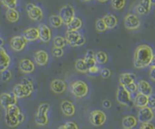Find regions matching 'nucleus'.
I'll list each match as a JSON object with an SVG mask.
<instances>
[{"label": "nucleus", "mask_w": 155, "mask_h": 129, "mask_svg": "<svg viewBox=\"0 0 155 129\" xmlns=\"http://www.w3.org/2000/svg\"><path fill=\"white\" fill-rule=\"evenodd\" d=\"M49 104L48 103H42L39 105L38 109V112L35 116V121L39 126H46L48 123V117L47 112L49 111Z\"/></svg>", "instance_id": "5"}, {"label": "nucleus", "mask_w": 155, "mask_h": 129, "mask_svg": "<svg viewBox=\"0 0 155 129\" xmlns=\"http://www.w3.org/2000/svg\"><path fill=\"white\" fill-rule=\"evenodd\" d=\"M110 74H111L110 70L109 69H107V68H104V69H103L101 70V76H102V78L104 79H109V78L110 77Z\"/></svg>", "instance_id": "42"}, {"label": "nucleus", "mask_w": 155, "mask_h": 129, "mask_svg": "<svg viewBox=\"0 0 155 129\" xmlns=\"http://www.w3.org/2000/svg\"><path fill=\"white\" fill-rule=\"evenodd\" d=\"M150 77L153 80H155V67L154 65L151 68V72H150Z\"/></svg>", "instance_id": "47"}, {"label": "nucleus", "mask_w": 155, "mask_h": 129, "mask_svg": "<svg viewBox=\"0 0 155 129\" xmlns=\"http://www.w3.org/2000/svg\"><path fill=\"white\" fill-rule=\"evenodd\" d=\"M27 44V41L22 36H15L10 40V47L14 51L20 52L22 51Z\"/></svg>", "instance_id": "14"}, {"label": "nucleus", "mask_w": 155, "mask_h": 129, "mask_svg": "<svg viewBox=\"0 0 155 129\" xmlns=\"http://www.w3.org/2000/svg\"><path fill=\"white\" fill-rule=\"evenodd\" d=\"M81 27H82V21L78 17H74L73 20L69 24H67L68 31H77Z\"/></svg>", "instance_id": "29"}, {"label": "nucleus", "mask_w": 155, "mask_h": 129, "mask_svg": "<svg viewBox=\"0 0 155 129\" xmlns=\"http://www.w3.org/2000/svg\"><path fill=\"white\" fill-rule=\"evenodd\" d=\"M17 104V98H16L14 94H9V93H3L0 95V105L2 106V108H4L5 110L7 109L8 107L12 106V105H15Z\"/></svg>", "instance_id": "12"}, {"label": "nucleus", "mask_w": 155, "mask_h": 129, "mask_svg": "<svg viewBox=\"0 0 155 129\" xmlns=\"http://www.w3.org/2000/svg\"><path fill=\"white\" fill-rule=\"evenodd\" d=\"M83 60H84L85 63H86L87 67L88 69L92 68L94 66H96V62H95V59H94V53L91 50L87 52V53L85 55V58Z\"/></svg>", "instance_id": "27"}, {"label": "nucleus", "mask_w": 155, "mask_h": 129, "mask_svg": "<svg viewBox=\"0 0 155 129\" xmlns=\"http://www.w3.org/2000/svg\"><path fill=\"white\" fill-rule=\"evenodd\" d=\"M95 29H96V31L98 32H104V31H105L107 30V27H106L103 18L97 20V21L95 23Z\"/></svg>", "instance_id": "36"}, {"label": "nucleus", "mask_w": 155, "mask_h": 129, "mask_svg": "<svg viewBox=\"0 0 155 129\" xmlns=\"http://www.w3.org/2000/svg\"><path fill=\"white\" fill-rule=\"evenodd\" d=\"M61 110L65 116L71 117L75 113V106L70 101H62L61 103Z\"/></svg>", "instance_id": "20"}, {"label": "nucleus", "mask_w": 155, "mask_h": 129, "mask_svg": "<svg viewBox=\"0 0 155 129\" xmlns=\"http://www.w3.org/2000/svg\"><path fill=\"white\" fill-rule=\"evenodd\" d=\"M123 87H124L125 89H126L129 94H134V93H136L137 90V85L135 82H132V83H130V84L125 85Z\"/></svg>", "instance_id": "38"}, {"label": "nucleus", "mask_w": 155, "mask_h": 129, "mask_svg": "<svg viewBox=\"0 0 155 129\" xmlns=\"http://www.w3.org/2000/svg\"><path fill=\"white\" fill-rule=\"evenodd\" d=\"M150 1L152 2V4H153V3H154V0H150Z\"/></svg>", "instance_id": "51"}, {"label": "nucleus", "mask_w": 155, "mask_h": 129, "mask_svg": "<svg viewBox=\"0 0 155 129\" xmlns=\"http://www.w3.org/2000/svg\"><path fill=\"white\" fill-rule=\"evenodd\" d=\"M23 120L24 115L16 104L5 109V123L9 127H16Z\"/></svg>", "instance_id": "2"}, {"label": "nucleus", "mask_w": 155, "mask_h": 129, "mask_svg": "<svg viewBox=\"0 0 155 129\" xmlns=\"http://www.w3.org/2000/svg\"><path fill=\"white\" fill-rule=\"evenodd\" d=\"M11 63L10 56L3 47H0V72L7 69Z\"/></svg>", "instance_id": "16"}, {"label": "nucleus", "mask_w": 155, "mask_h": 129, "mask_svg": "<svg viewBox=\"0 0 155 129\" xmlns=\"http://www.w3.org/2000/svg\"><path fill=\"white\" fill-rule=\"evenodd\" d=\"M148 104H150L149 108H154V95L148 96Z\"/></svg>", "instance_id": "44"}, {"label": "nucleus", "mask_w": 155, "mask_h": 129, "mask_svg": "<svg viewBox=\"0 0 155 129\" xmlns=\"http://www.w3.org/2000/svg\"><path fill=\"white\" fill-rule=\"evenodd\" d=\"M52 53H53V55H54V57H57V58L62 57V55H63V50H62V48L54 47V48H53V51H52Z\"/></svg>", "instance_id": "41"}, {"label": "nucleus", "mask_w": 155, "mask_h": 129, "mask_svg": "<svg viewBox=\"0 0 155 129\" xmlns=\"http://www.w3.org/2000/svg\"><path fill=\"white\" fill-rule=\"evenodd\" d=\"M124 129H125V128H124Z\"/></svg>", "instance_id": "52"}, {"label": "nucleus", "mask_w": 155, "mask_h": 129, "mask_svg": "<svg viewBox=\"0 0 155 129\" xmlns=\"http://www.w3.org/2000/svg\"><path fill=\"white\" fill-rule=\"evenodd\" d=\"M98 71H99V68H98L97 66H94L92 68L88 69V71H87V72H89V73H91V74H95V73H97Z\"/></svg>", "instance_id": "46"}, {"label": "nucleus", "mask_w": 155, "mask_h": 129, "mask_svg": "<svg viewBox=\"0 0 155 129\" xmlns=\"http://www.w3.org/2000/svg\"><path fill=\"white\" fill-rule=\"evenodd\" d=\"M102 105H103V107L105 108V109H110V108L111 107V102H110L109 100H104V101L103 102Z\"/></svg>", "instance_id": "45"}, {"label": "nucleus", "mask_w": 155, "mask_h": 129, "mask_svg": "<svg viewBox=\"0 0 155 129\" xmlns=\"http://www.w3.org/2000/svg\"><path fill=\"white\" fill-rule=\"evenodd\" d=\"M71 91L74 96L78 97V98H82L87 95L88 86L84 81H75L71 85Z\"/></svg>", "instance_id": "6"}, {"label": "nucleus", "mask_w": 155, "mask_h": 129, "mask_svg": "<svg viewBox=\"0 0 155 129\" xmlns=\"http://www.w3.org/2000/svg\"><path fill=\"white\" fill-rule=\"evenodd\" d=\"M136 79V76L132 73H123L120 76V85L125 86L132 82H134Z\"/></svg>", "instance_id": "28"}, {"label": "nucleus", "mask_w": 155, "mask_h": 129, "mask_svg": "<svg viewBox=\"0 0 155 129\" xmlns=\"http://www.w3.org/2000/svg\"><path fill=\"white\" fill-rule=\"evenodd\" d=\"M5 16L9 22H17L19 21L20 15L16 9H7L5 13Z\"/></svg>", "instance_id": "30"}, {"label": "nucleus", "mask_w": 155, "mask_h": 129, "mask_svg": "<svg viewBox=\"0 0 155 129\" xmlns=\"http://www.w3.org/2000/svg\"><path fill=\"white\" fill-rule=\"evenodd\" d=\"M153 117H154V115H153V111H152V109L146 106V107L140 109L137 119L141 123H148L153 119Z\"/></svg>", "instance_id": "10"}, {"label": "nucleus", "mask_w": 155, "mask_h": 129, "mask_svg": "<svg viewBox=\"0 0 155 129\" xmlns=\"http://www.w3.org/2000/svg\"><path fill=\"white\" fill-rule=\"evenodd\" d=\"M34 90V86L30 79H23L21 83L17 84L13 89V94L16 98H25L31 95Z\"/></svg>", "instance_id": "3"}, {"label": "nucleus", "mask_w": 155, "mask_h": 129, "mask_svg": "<svg viewBox=\"0 0 155 129\" xmlns=\"http://www.w3.org/2000/svg\"><path fill=\"white\" fill-rule=\"evenodd\" d=\"M97 1H99V2H106L108 0H97Z\"/></svg>", "instance_id": "49"}, {"label": "nucleus", "mask_w": 155, "mask_h": 129, "mask_svg": "<svg viewBox=\"0 0 155 129\" xmlns=\"http://www.w3.org/2000/svg\"><path fill=\"white\" fill-rule=\"evenodd\" d=\"M59 16L62 20V23L64 24H69L72 20L73 18L75 17V11H74V8L70 5H64L62 6L60 10V14H59Z\"/></svg>", "instance_id": "8"}, {"label": "nucleus", "mask_w": 155, "mask_h": 129, "mask_svg": "<svg viewBox=\"0 0 155 129\" xmlns=\"http://www.w3.org/2000/svg\"><path fill=\"white\" fill-rule=\"evenodd\" d=\"M94 59H95L96 63H98L100 64H104L107 62L108 56L104 52H98L94 54Z\"/></svg>", "instance_id": "32"}, {"label": "nucleus", "mask_w": 155, "mask_h": 129, "mask_svg": "<svg viewBox=\"0 0 155 129\" xmlns=\"http://www.w3.org/2000/svg\"><path fill=\"white\" fill-rule=\"evenodd\" d=\"M75 69H76L77 71L81 72V73H87L88 71V68L87 67V65H86L83 59H79V60L76 61V63H75Z\"/></svg>", "instance_id": "31"}, {"label": "nucleus", "mask_w": 155, "mask_h": 129, "mask_svg": "<svg viewBox=\"0 0 155 129\" xmlns=\"http://www.w3.org/2000/svg\"><path fill=\"white\" fill-rule=\"evenodd\" d=\"M51 89L54 94H62L66 90V84L62 79H54L51 82Z\"/></svg>", "instance_id": "18"}, {"label": "nucleus", "mask_w": 155, "mask_h": 129, "mask_svg": "<svg viewBox=\"0 0 155 129\" xmlns=\"http://www.w3.org/2000/svg\"><path fill=\"white\" fill-rule=\"evenodd\" d=\"M66 45H67V43H66L65 38L61 37V36H56L54 38V47L62 49Z\"/></svg>", "instance_id": "33"}, {"label": "nucleus", "mask_w": 155, "mask_h": 129, "mask_svg": "<svg viewBox=\"0 0 155 129\" xmlns=\"http://www.w3.org/2000/svg\"><path fill=\"white\" fill-rule=\"evenodd\" d=\"M126 5V0H111V6L115 10L123 9Z\"/></svg>", "instance_id": "35"}, {"label": "nucleus", "mask_w": 155, "mask_h": 129, "mask_svg": "<svg viewBox=\"0 0 155 129\" xmlns=\"http://www.w3.org/2000/svg\"><path fill=\"white\" fill-rule=\"evenodd\" d=\"M59 129H78V127L76 123H74L73 121H69L66 124L61 126Z\"/></svg>", "instance_id": "40"}, {"label": "nucleus", "mask_w": 155, "mask_h": 129, "mask_svg": "<svg viewBox=\"0 0 155 129\" xmlns=\"http://www.w3.org/2000/svg\"><path fill=\"white\" fill-rule=\"evenodd\" d=\"M137 125V119L134 116H126L122 119V126L125 129L134 128Z\"/></svg>", "instance_id": "24"}, {"label": "nucleus", "mask_w": 155, "mask_h": 129, "mask_svg": "<svg viewBox=\"0 0 155 129\" xmlns=\"http://www.w3.org/2000/svg\"><path fill=\"white\" fill-rule=\"evenodd\" d=\"M137 89L139 91V94H142L146 96L152 95L153 93V87L149 82L145 80H140L137 84Z\"/></svg>", "instance_id": "17"}, {"label": "nucleus", "mask_w": 155, "mask_h": 129, "mask_svg": "<svg viewBox=\"0 0 155 129\" xmlns=\"http://www.w3.org/2000/svg\"><path fill=\"white\" fill-rule=\"evenodd\" d=\"M140 129H155L154 126L148 122V123H142V126L140 127Z\"/></svg>", "instance_id": "43"}, {"label": "nucleus", "mask_w": 155, "mask_h": 129, "mask_svg": "<svg viewBox=\"0 0 155 129\" xmlns=\"http://www.w3.org/2000/svg\"><path fill=\"white\" fill-rule=\"evenodd\" d=\"M22 37L25 38L26 41H35L38 38V28H29L26 29L23 33H22Z\"/></svg>", "instance_id": "22"}, {"label": "nucleus", "mask_w": 155, "mask_h": 129, "mask_svg": "<svg viewBox=\"0 0 155 129\" xmlns=\"http://www.w3.org/2000/svg\"><path fill=\"white\" fill-rule=\"evenodd\" d=\"M50 23L53 27L54 28H59L62 24V20L59 15H52L50 17Z\"/></svg>", "instance_id": "34"}, {"label": "nucleus", "mask_w": 155, "mask_h": 129, "mask_svg": "<svg viewBox=\"0 0 155 129\" xmlns=\"http://www.w3.org/2000/svg\"><path fill=\"white\" fill-rule=\"evenodd\" d=\"M134 104L140 109L146 107L148 105V96L143 95L142 94H138L134 100Z\"/></svg>", "instance_id": "26"}, {"label": "nucleus", "mask_w": 155, "mask_h": 129, "mask_svg": "<svg viewBox=\"0 0 155 129\" xmlns=\"http://www.w3.org/2000/svg\"><path fill=\"white\" fill-rule=\"evenodd\" d=\"M65 40L66 43L71 47H80L83 46L86 42L85 37L78 31H67L65 33Z\"/></svg>", "instance_id": "4"}, {"label": "nucleus", "mask_w": 155, "mask_h": 129, "mask_svg": "<svg viewBox=\"0 0 155 129\" xmlns=\"http://www.w3.org/2000/svg\"><path fill=\"white\" fill-rule=\"evenodd\" d=\"M90 122L94 127H101L106 121V115L102 111H94L90 113Z\"/></svg>", "instance_id": "9"}, {"label": "nucleus", "mask_w": 155, "mask_h": 129, "mask_svg": "<svg viewBox=\"0 0 155 129\" xmlns=\"http://www.w3.org/2000/svg\"><path fill=\"white\" fill-rule=\"evenodd\" d=\"M48 54L46 51H43V50H40V51H38L35 55H34V60H35V63L39 66H44L48 62Z\"/></svg>", "instance_id": "21"}, {"label": "nucleus", "mask_w": 155, "mask_h": 129, "mask_svg": "<svg viewBox=\"0 0 155 129\" xmlns=\"http://www.w3.org/2000/svg\"><path fill=\"white\" fill-rule=\"evenodd\" d=\"M82 2H87V1H90V0H81Z\"/></svg>", "instance_id": "50"}, {"label": "nucleus", "mask_w": 155, "mask_h": 129, "mask_svg": "<svg viewBox=\"0 0 155 129\" xmlns=\"http://www.w3.org/2000/svg\"><path fill=\"white\" fill-rule=\"evenodd\" d=\"M38 38L43 42H49L51 39V30L45 24H40L38 28Z\"/></svg>", "instance_id": "15"}, {"label": "nucleus", "mask_w": 155, "mask_h": 129, "mask_svg": "<svg viewBox=\"0 0 155 129\" xmlns=\"http://www.w3.org/2000/svg\"><path fill=\"white\" fill-rule=\"evenodd\" d=\"M152 2L150 0H142L140 4L137 6V12L139 15H145L151 11Z\"/></svg>", "instance_id": "23"}, {"label": "nucleus", "mask_w": 155, "mask_h": 129, "mask_svg": "<svg viewBox=\"0 0 155 129\" xmlns=\"http://www.w3.org/2000/svg\"><path fill=\"white\" fill-rule=\"evenodd\" d=\"M3 45H4V40L0 37V47H2Z\"/></svg>", "instance_id": "48"}, {"label": "nucleus", "mask_w": 155, "mask_h": 129, "mask_svg": "<svg viewBox=\"0 0 155 129\" xmlns=\"http://www.w3.org/2000/svg\"><path fill=\"white\" fill-rule=\"evenodd\" d=\"M0 2L8 9H15L18 0H0Z\"/></svg>", "instance_id": "37"}, {"label": "nucleus", "mask_w": 155, "mask_h": 129, "mask_svg": "<svg viewBox=\"0 0 155 129\" xmlns=\"http://www.w3.org/2000/svg\"><path fill=\"white\" fill-rule=\"evenodd\" d=\"M19 68L21 72L29 74L32 73L35 70V65L29 59H23L19 63Z\"/></svg>", "instance_id": "19"}, {"label": "nucleus", "mask_w": 155, "mask_h": 129, "mask_svg": "<svg viewBox=\"0 0 155 129\" xmlns=\"http://www.w3.org/2000/svg\"><path fill=\"white\" fill-rule=\"evenodd\" d=\"M154 60V53L152 47L147 45L137 47L134 55V65L137 69H143L148 67Z\"/></svg>", "instance_id": "1"}, {"label": "nucleus", "mask_w": 155, "mask_h": 129, "mask_svg": "<svg viewBox=\"0 0 155 129\" xmlns=\"http://www.w3.org/2000/svg\"><path fill=\"white\" fill-rule=\"evenodd\" d=\"M26 10L29 17L33 21H39L43 17L42 10L38 6L35 5L34 4H28L26 5Z\"/></svg>", "instance_id": "13"}, {"label": "nucleus", "mask_w": 155, "mask_h": 129, "mask_svg": "<svg viewBox=\"0 0 155 129\" xmlns=\"http://www.w3.org/2000/svg\"><path fill=\"white\" fill-rule=\"evenodd\" d=\"M12 78V72L8 69H5L1 72V79L3 82H7Z\"/></svg>", "instance_id": "39"}, {"label": "nucleus", "mask_w": 155, "mask_h": 129, "mask_svg": "<svg viewBox=\"0 0 155 129\" xmlns=\"http://www.w3.org/2000/svg\"><path fill=\"white\" fill-rule=\"evenodd\" d=\"M124 24L125 27L127 30L133 31V30H137L139 28L141 22H140V19L137 15L128 14L125 17Z\"/></svg>", "instance_id": "11"}, {"label": "nucleus", "mask_w": 155, "mask_h": 129, "mask_svg": "<svg viewBox=\"0 0 155 129\" xmlns=\"http://www.w3.org/2000/svg\"><path fill=\"white\" fill-rule=\"evenodd\" d=\"M103 20H104V21L107 29H113L118 24V19H117V17L115 16V15H110V14L104 15V17L103 18Z\"/></svg>", "instance_id": "25"}, {"label": "nucleus", "mask_w": 155, "mask_h": 129, "mask_svg": "<svg viewBox=\"0 0 155 129\" xmlns=\"http://www.w3.org/2000/svg\"><path fill=\"white\" fill-rule=\"evenodd\" d=\"M116 100L117 102L124 106H132L133 105V101L131 99L130 94L125 89L122 85H120L118 87L117 90V94H116Z\"/></svg>", "instance_id": "7"}]
</instances>
